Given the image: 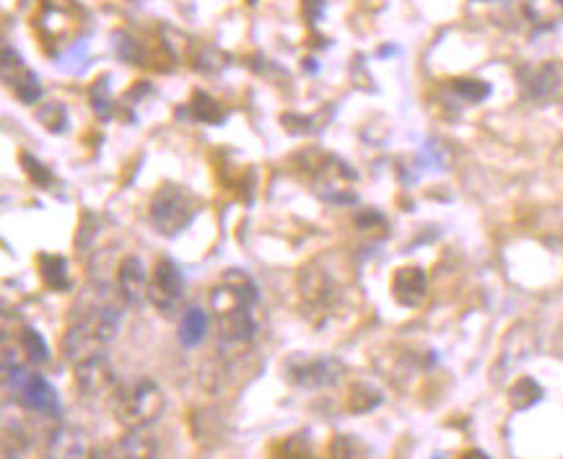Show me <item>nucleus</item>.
<instances>
[{
  "instance_id": "nucleus-4",
  "label": "nucleus",
  "mask_w": 563,
  "mask_h": 459,
  "mask_svg": "<svg viewBox=\"0 0 563 459\" xmlns=\"http://www.w3.org/2000/svg\"><path fill=\"white\" fill-rule=\"evenodd\" d=\"M164 408L161 389L148 379L135 382L130 389H120L115 395V415L128 428H141L154 423Z\"/></svg>"
},
{
  "instance_id": "nucleus-18",
  "label": "nucleus",
  "mask_w": 563,
  "mask_h": 459,
  "mask_svg": "<svg viewBox=\"0 0 563 459\" xmlns=\"http://www.w3.org/2000/svg\"><path fill=\"white\" fill-rule=\"evenodd\" d=\"M19 348L26 353V358H29L32 364H45V361H50V348H47L45 338H42L34 327H21Z\"/></svg>"
},
{
  "instance_id": "nucleus-5",
  "label": "nucleus",
  "mask_w": 563,
  "mask_h": 459,
  "mask_svg": "<svg viewBox=\"0 0 563 459\" xmlns=\"http://www.w3.org/2000/svg\"><path fill=\"white\" fill-rule=\"evenodd\" d=\"M286 377L288 382L304 389H325L335 387L343 377L346 366L335 361V358H304L291 356L286 361Z\"/></svg>"
},
{
  "instance_id": "nucleus-17",
  "label": "nucleus",
  "mask_w": 563,
  "mask_h": 459,
  "mask_svg": "<svg viewBox=\"0 0 563 459\" xmlns=\"http://www.w3.org/2000/svg\"><path fill=\"white\" fill-rule=\"evenodd\" d=\"M190 109L192 115L198 117L200 122H208V125H221L226 120V109L211 94H205V91H198V94L192 96Z\"/></svg>"
},
{
  "instance_id": "nucleus-23",
  "label": "nucleus",
  "mask_w": 563,
  "mask_h": 459,
  "mask_svg": "<svg viewBox=\"0 0 563 459\" xmlns=\"http://www.w3.org/2000/svg\"><path fill=\"white\" fill-rule=\"evenodd\" d=\"M322 8H325V0H304V16H307L312 24L314 21H320Z\"/></svg>"
},
{
  "instance_id": "nucleus-16",
  "label": "nucleus",
  "mask_w": 563,
  "mask_h": 459,
  "mask_svg": "<svg viewBox=\"0 0 563 459\" xmlns=\"http://www.w3.org/2000/svg\"><path fill=\"white\" fill-rule=\"evenodd\" d=\"M540 400H543V387L530 377H522L519 382H514L512 392H509V402H512L514 410H530Z\"/></svg>"
},
{
  "instance_id": "nucleus-10",
  "label": "nucleus",
  "mask_w": 563,
  "mask_h": 459,
  "mask_svg": "<svg viewBox=\"0 0 563 459\" xmlns=\"http://www.w3.org/2000/svg\"><path fill=\"white\" fill-rule=\"evenodd\" d=\"M426 291H429V278L418 265H405L392 275V296L397 304L418 306L426 299Z\"/></svg>"
},
{
  "instance_id": "nucleus-20",
  "label": "nucleus",
  "mask_w": 563,
  "mask_h": 459,
  "mask_svg": "<svg viewBox=\"0 0 563 459\" xmlns=\"http://www.w3.org/2000/svg\"><path fill=\"white\" fill-rule=\"evenodd\" d=\"M452 91H455L460 99H465V102H483V99H488V94H491V86H488L486 81H480V78H455L452 81Z\"/></svg>"
},
{
  "instance_id": "nucleus-3",
  "label": "nucleus",
  "mask_w": 563,
  "mask_h": 459,
  "mask_svg": "<svg viewBox=\"0 0 563 459\" xmlns=\"http://www.w3.org/2000/svg\"><path fill=\"white\" fill-rule=\"evenodd\" d=\"M120 330V314L112 306H96L94 312L78 319V325L68 330L63 340V351L68 358H89L94 356L96 345H104L115 338Z\"/></svg>"
},
{
  "instance_id": "nucleus-22",
  "label": "nucleus",
  "mask_w": 563,
  "mask_h": 459,
  "mask_svg": "<svg viewBox=\"0 0 563 459\" xmlns=\"http://www.w3.org/2000/svg\"><path fill=\"white\" fill-rule=\"evenodd\" d=\"M21 166H24V172L29 174V179L32 182H37V185H42V187H50L52 185V172L47 169L45 164L39 159H34L32 153H21Z\"/></svg>"
},
{
  "instance_id": "nucleus-7",
  "label": "nucleus",
  "mask_w": 563,
  "mask_h": 459,
  "mask_svg": "<svg viewBox=\"0 0 563 459\" xmlns=\"http://www.w3.org/2000/svg\"><path fill=\"white\" fill-rule=\"evenodd\" d=\"M13 387H16L19 400L24 402L26 408H32L45 415L60 413L58 392H55V387H52L45 377H39V374H24L21 369H16V374H13Z\"/></svg>"
},
{
  "instance_id": "nucleus-1",
  "label": "nucleus",
  "mask_w": 563,
  "mask_h": 459,
  "mask_svg": "<svg viewBox=\"0 0 563 459\" xmlns=\"http://www.w3.org/2000/svg\"><path fill=\"white\" fill-rule=\"evenodd\" d=\"M260 299L255 281L244 270L231 268L221 275V283L211 291V309L216 317L221 340L229 343H250L257 325L252 306Z\"/></svg>"
},
{
  "instance_id": "nucleus-11",
  "label": "nucleus",
  "mask_w": 563,
  "mask_h": 459,
  "mask_svg": "<svg viewBox=\"0 0 563 459\" xmlns=\"http://www.w3.org/2000/svg\"><path fill=\"white\" fill-rule=\"evenodd\" d=\"M525 16L538 29H553L563 21V0H525Z\"/></svg>"
},
{
  "instance_id": "nucleus-19",
  "label": "nucleus",
  "mask_w": 563,
  "mask_h": 459,
  "mask_svg": "<svg viewBox=\"0 0 563 459\" xmlns=\"http://www.w3.org/2000/svg\"><path fill=\"white\" fill-rule=\"evenodd\" d=\"M39 122L50 133H65L68 130V107L63 102H47L37 109Z\"/></svg>"
},
{
  "instance_id": "nucleus-13",
  "label": "nucleus",
  "mask_w": 563,
  "mask_h": 459,
  "mask_svg": "<svg viewBox=\"0 0 563 459\" xmlns=\"http://www.w3.org/2000/svg\"><path fill=\"white\" fill-rule=\"evenodd\" d=\"M39 275L52 291H65L68 288V260L63 255H39Z\"/></svg>"
},
{
  "instance_id": "nucleus-2",
  "label": "nucleus",
  "mask_w": 563,
  "mask_h": 459,
  "mask_svg": "<svg viewBox=\"0 0 563 459\" xmlns=\"http://www.w3.org/2000/svg\"><path fill=\"white\" fill-rule=\"evenodd\" d=\"M203 203L182 185H164L151 200V221L164 236H177L195 221Z\"/></svg>"
},
{
  "instance_id": "nucleus-9",
  "label": "nucleus",
  "mask_w": 563,
  "mask_h": 459,
  "mask_svg": "<svg viewBox=\"0 0 563 459\" xmlns=\"http://www.w3.org/2000/svg\"><path fill=\"white\" fill-rule=\"evenodd\" d=\"M117 286H120V294L128 306H143V301L148 299V275L143 268L141 257H125L120 265V273H117Z\"/></svg>"
},
{
  "instance_id": "nucleus-12",
  "label": "nucleus",
  "mask_w": 563,
  "mask_h": 459,
  "mask_svg": "<svg viewBox=\"0 0 563 459\" xmlns=\"http://www.w3.org/2000/svg\"><path fill=\"white\" fill-rule=\"evenodd\" d=\"M525 83L535 99H551L561 89V71H558L556 65L548 63L543 68H535V73Z\"/></svg>"
},
{
  "instance_id": "nucleus-21",
  "label": "nucleus",
  "mask_w": 563,
  "mask_h": 459,
  "mask_svg": "<svg viewBox=\"0 0 563 459\" xmlns=\"http://www.w3.org/2000/svg\"><path fill=\"white\" fill-rule=\"evenodd\" d=\"M13 94L19 96L24 104H37L42 96V83H39L37 73L24 71L21 78H13Z\"/></svg>"
},
{
  "instance_id": "nucleus-14",
  "label": "nucleus",
  "mask_w": 563,
  "mask_h": 459,
  "mask_svg": "<svg viewBox=\"0 0 563 459\" xmlns=\"http://www.w3.org/2000/svg\"><path fill=\"white\" fill-rule=\"evenodd\" d=\"M205 332H208V314L198 306H190L182 317V330H180V340L182 345L187 348H195L198 343H203Z\"/></svg>"
},
{
  "instance_id": "nucleus-15",
  "label": "nucleus",
  "mask_w": 563,
  "mask_h": 459,
  "mask_svg": "<svg viewBox=\"0 0 563 459\" xmlns=\"http://www.w3.org/2000/svg\"><path fill=\"white\" fill-rule=\"evenodd\" d=\"M379 402H382V392L369 382H353L351 389H348L346 405L353 413H369V410L377 408Z\"/></svg>"
},
{
  "instance_id": "nucleus-6",
  "label": "nucleus",
  "mask_w": 563,
  "mask_h": 459,
  "mask_svg": "<svg viewBox=\"0 0 563 459\" xmlns=\"http://www.w3.org/2000/svg\"><path fill=\"white\" fill-rule=\"evenodd\" d=\"M182 296H185V278H182L180 268H177L169 257H161V260L156 262L154 281L148 286V299H151V304H154L161 314L172 317L174 309L180 306Z\"/></svg>"
},
{
  "instance_id": "nucleus-8",
  "label": "nucleus",
  "mask_w": 563,
  "mask_h": 459,
  "mask_svg": "<svg viewBox=\"0 0 563 459\" xmlns=\"http://www.w3.org/2000/svg\"><path fill=\"white\" fill-rule=\"evenodd\" d=\"M115 369L104 356H89L76 366L78 389L89 397H99L115 387Z\"/></svg>"
}]
</instances>
